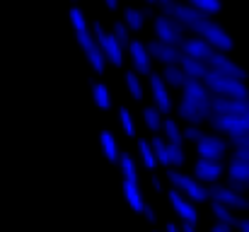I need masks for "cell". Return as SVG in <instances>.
Returning <instances> with one entry per match:
<instances>
[{
	"mask_svg": "<svg viewBox=\"0 0 249 232\" xmlns=\"http://www.w3.org/2000/svg\"><path fill=\"white\" fill-rule=\"evenodd\" d=\"M206 87L215 94V97H228V99H249V87L245 80H235L228 77L218 71H211L206 75Z\"/></svg>",
	"mask_w": 249,
	"mask_h": 232,
	"instance_id": "obj_1",
	"label": "cell"
},
{
	"mask_svg": "<svg viewBox=\"0 0 249 232\" xmlns=\"http://www.w3.org/2000/svg\"><path fill=\"white\" fill-rule=\"evenodd\" d=\"M167 179L172 184V189H177L181 196H186L189 201H208L211 198V191L206 184H201L196 177H189V174H181L179 169H169L167 172Z\"/></svg>",
	"mask_w": 249,
	"mask_h": 232,
	"instance_id": "obj_2",
	"label": "cell"
},
{
	"mask_svg": "<svg viewBox=\"0 0 249 232\" xmlns=\"http://www.w3.org/2000/svg\"><path fill=\"white\" fill-rule=\"evenodd\" d=\"M196 36H201V39H206L215 51H220V54H225V51H230L235 44H232V36L218 24V22H213V19H206V22H201V24H196L194 29H191Z\"/></svg>",
	"mask_w": 249,
	"mask_h": 232,
	"instance_id": "obj_3",
	"label": "cell"
},
{
	"mask_svg": "<svg viewBox=\"0 0 249 232\" xmlns=\"http://www.w3.org/2000/svg\"><path fill=\"white\" fill-rule=\"evenodd\" d=\"M208 191H211V201L213 203H223V206H228L235 213L249 211V198L242 191L232 189L230 184H213V186H208Z\"/></svg>",
	"mask_w": 249,
	"mask_h": 232,
	"instance_id": "obj_4",
	"label": "cell"
},
{
	"mask_svg": "<svg viewBox=\"0 0 249 232\" xmlns=\"http://www.w3.org/2000/svg\"><path fill=\"white\" fill-rule=\"evenodd\" d=\"M155 34H158V39L160 41H165L169 46H177V49H181V44H184V24H179L174 17H169V15H155Z\"/></svg>",
	"mask_w": 249,
	"mask_h": 232,
	"instance_id": "obj_5",
	"label": "cell"
},
{
	"mask_svg": "<svg viewBox=\"0 0 249 232\" xmlns=\"http://www.w3.org/2000/svg\"><path fill=\"white\" fill-rule=\"evenodd\" d=\"M162 15H169V17H174V19H177L179 24H184L186 29H194L196 24H201V22L211 19L208 15H203L201 10L191 7L189 2H172V5L162 7Z\"/></svg>",
	"mask_w": 249,
	"mask_h": 232,
	"instance_id": "obj_6",
	"label": "cell"
},
{
	"mask_svg": "<svg viewBox=\"0 0 249 232\" xmlns=\"http://www.w3.org/2000/svg\"><path fill=\"white\" fill-rule=\"evenodd\" d=\"M230 143L215 133H206L198 143H196V153L201 160H213V162H223V157L228 155Z\"/></svg>",
	"mask_w": 249,
	"mask_h": 232,
	"instance_id": "obj_7",
	"label": "cell"
},
{
	"mask_svg": "<svg viewBox=\"0 0 249 232\" xmlns=\"http://www.w3.org/2000/svg\"><path fill=\"white\" fill-rule=\"evenodd\" d=\"M92 32H94V39H97V44H99V49L104 51V56H107V61L109 63H114V66H124V49H121V44L116 41V36L114 34H109V32H104V27L97 22L94 27H92Z\"/></svg>",
	"mask_w": 249,
	"mask_h": 232,
	"instance_id": "obj_8",
	"label": "cell"
},
{
	"mask_svg": "<svg viewBox=\"0 0 249 232\" xmlns=\"http://www.w3.org/2000/svg\"><path fill=\"white\" fill-rule=\"evenodd\" d=\"M211 116H213V104H198V102H189V99L179 102V119L186 121L189 126H201V124L211 121Z\"/></svg>",
	"mask_w": 249,
	"mask_h": 232,
	"instance_id": "obj_9",
	"label": "cell"
},
{
	"mask_svg": "<svg viewBox=\"0 0 249 232\" xmlns=\"http://www.w3.org/2000/svg\"><path fill=\"white\" fill-rule=\"evenodd\" d=\"M194 174L201 184L206 186H213V184H220V179L228 174V167H223V162H213V160H196L194 164Z\"/></svg>",
	"mask_w": 249,
	"mask_h": 232,
	"instance_id": "obj_10",
	"label": "cell"
},
{
	"mask_svg": "<svg viewBox=\"0 0 249 232\" xmlns=\"http://www.w3.org/2000/svg\"><path fill=\"white\" fill-rule=\"evenodd\" d=\"M208 124H211L218 133H225L228 138L249 131V116H223V114H213Z\"/></svg>",
	"mask_w": 249,
	"mask_h": 232,
	"instance_id": "obj_11",
	"label": "cell"
},
{
	"mask_svg": "<svg viewBox=\"0 0 249 232\" xmlns=\"http://www.w3.org/2000/svg\"><path fill=\"white\" fill-rule=\"evenodd\" d=\"M145 46H148L153 61H160V63H165V66H181V61H184L181 49L169 46V44L160 41V39H153V41H148Z\"/></svg>",
	"mask_w": 249,
	"mask_h": 232,
	"instance_id": "obj_12",
	"label": "cell"
},
{
	"mask_svg": "<svg viewBox=\"0 0 249 232\" xmlns=\"http://www.w3.org/2000/svg\"><path fill=\"white\" fill-rule=\"evenodd\" d=\"M167 198H169V206H172V211L179 215L181 223H189V225H196V223H198V213H196V208H194V201H189L186 196H181L177 189H169V191H167Z\"/></svg>",
	"mask_w": 249,
	"mask_h": 232,
	"instance_id": "obj_13",
	"label": "cell"
},
{
	"mask_svg": "<svg viewBox=\"0 0 249 232\" xmlns=\"http://www.w3.org/2000/svg\"><path fill=\"white\" fill-rule=\"evenodd\" d=\"M181 54H184V56H189V58H196V61L208 63V61L215 56V49H213L206 39L189 36V39H184V44H181Z\"/></svg>",
	"mask_w": 249,
	"mask_h": 232,
	"instance_id": "obj_14",
	"label": "cell"
},
{
	"mask_svg": "<svg viewBox=\"0 0 249 232\" xmlns=\"http://www.w3.org/2000/svg\"><path fill=\"white\" fill-rule=\"evenodd\" d=\"M213 114H223V116H249V99L213 97Z\"/></svg>",
	"mask_w": 249,
	"mask_h": 232,
	"instance_id": "obj_15",
	"label": "cell"
},
{
	"mask_svg": "<svg viewBox=\"0 0 249 232\" xmlns=\"http://www.w3.org/2000/svg\"><path fill=\"white\" fill-rule=\"evenodd\" d=\"M208 66H211V71H218V73H223V75H228V77L247 80V71L242 66H237L232 58H228L225 54H220V51H215V56L208 61Z\"/></svg>",
	"mask_w": 249,
	"mask_h": 232,
	"instance_id": "obj_16",
	"label": "cell"
},
{
	"mask_svg": "<svg viewBox=\"0 0 249 232\" xmlns=\"http://www.w3.org/2000/svg\"><path fill=\"white\" fill-rule=\"evenodd\" d=\"M128 51H131V61H133L136 73H141V75H153V56H150L148 46H145L143 41H131Z\"/></svg>",
	"mask_w": 249,
	"mask_h": 232,
	"instance_id": "obj_17",
	"label": "cell"
},
{
	"mask_svg": "<svg viewBox=\"0 0 249 232\" xmlns=\"http://www.w3.org/2000/svg\"><path fill=\"white\" fill-rule=\"evenodd\" d=\"M184 97L181 99H189V102H198V104H213V92L206 87V82L203 80H194V77H189L186 80V85H184Z\"/></svg>",
	"mask_w": 249,
	"mask_h": 232,
	"instance_id": "obj_18",
	"label": "cell"
},
{
	"mask_svg": "<svg viewBox=\"0 0 249 232\" xmlns=\"http://www.w3.org/2000/svg\"><path fill=\"white\" fill-rule=\"evenodd\" d=\"M228 184L242 194L249 191V162H235L230 160L228 164Z\"/></svg>",
	"mask_w": 249,
	"mask_h": 232,
	"instance_id": "obj_19",
	"label": "cell"
},
{
	"mask_svg": "<svg viewBox=\"0 0 249 232\" xmlns=\"http://www.w3.org/2000/svg\"><path fill=\"white\" fill-rule=\"evenodd\" d=\"M150 92H153L155 107H158L162 114H169V111H172V97H169V92H167V82L160 77V73H153V75H150Z\"/></svg>",
	"mask_w": 249,
	"mask_h": 232,
	"instance_id": "obj_20",
	"label": "cell"
},
{
	"mask_svg": "<svg viewBox=\"0 0 249 232\" xmlns=\"http://www.w3.org/2000/svg\"><path fill=\"white\" fill-rule=\"evenodd\" d=\"M121 191H124L128 206H131L136 213H143V208H145V198H143V194H141L138 181H124V184H121Z\"/></svg>",
	"mask_w": 249,
	"mask_h": 232,
	"instance_id": "obj_21",
	"label": "cell"
},
{
	"mask_svg": "<svg viewBox=\"0 0 249 232\" xmlns=\"http://www.w3.org/2000/svg\"><path fill=\"white\" fill-rule=\"evenodd\" d=\"M181 71L186 73V77H194V80H206V75L211 73V66H208V63H203V61H196V58L184 56V61H181Z\"/></svg>",
	"mask_w": 249,
	"mask_h": 232,
	"instance_id": "obj_22",
	"label": "cell"
},
{
	"mask_svg": "<svg viewBox=\"0 0 249 232\" xmlns=\"http://www.w3.org/2000/svg\"><path fill=\"white\" fill-rule=\"evenodd\" d=\"M165 114L158 109V107H145L143 109V121H145V126L153 131V133H160L162 131V126H165V119H162Z\"/></svg>",
	"mask_w": 249,
	"mask_h": 232,
	"instance_id": "obj_23",
	"label": "cell"
},
{
	"mask_svg": "<svg viewBox=\"0 0 249 232\" xmlns=\"http://www.w3.org/2000/svg\"><path fill=\"white\" fill-rule=\"evenodd\" d=\"M162 80H165L169 87H181L184 89V85H186V73L181 71V66H165V71H162Z\"/></svg>",
	"mask_w": 249,
	"mask_h": 232,
	"instance_id": "obj_24",
	"label": "cell"
},
{
	"mask_svg": "<svg viewBox=\"0 0 249 232\" xmlns=\"http://www.w3.org/2000/svg\"><path fill=\"white\" fill-rule=\"evenodd\" d=\"M162 136H165L167 143H172V145H181L184 143V128H179V124L174 119H165Z\"/></svg>",
	"mask_w": 249,
	"mask_h": 232,
	"instance_id": "obj_25",
	"label": "cell"
},
{
	"mask_svg": "<svg viewBox=\"0 0 249 232\" xmlns=\"http://www.w3.org/2000/svg\"><path fill=\"white\" fill-rule=\"evenodd\" d=\"M211 213H213V218H215V223H225V225H237V215H235V211H230L228 206H223V203H211Z\"/></svg>",
	"mask_w": 249,
	"mask_h": 232,
	"instance_id": "obj_26",
	"label": "cell"
},
{
	"mask_svg": "<svg viewBox=\"0 0 249 232\" xmlns=\"http://www.w3.org/2000/svg\"><path fill=\"white\" fill-rule=\"evenodd\" d=\"M99 145H102V150H104L109 162H119V148H116V138L111 136V131L99 133Z\"/></svg>",
	"mask_w": 249,
	"mask_h": 232,
	"instance_id": "obj_27",
	"label": "cell"
},
{
	"mask_svg": "<svg viewBox=\"0 0 249 232\" xmlns=\"http://www.w3.org/2000/svg\"><path fill=\"white\" fill-rule=\"evenodd\" d=\"M138 155H141V164L145 169H155L158 167V157H155V150H153L150 141H138Z\"/></svg>",
	"mask_w": 249,
	"mask_h": 232,
	"instance_id": "obj_28",
	"label": "cell"
},
{
	"mask_svg": "<svg viewBox=\"0 0 249 232\" xmlns=\"http://www.w3.org/2000/svg\"><path fill=\"white\" fill-rule=\"evenodd\" d=\"M85 54H87V61H89L92 71H94V73H104V68H107V56H104V51L99 49V44L92 46V49L85 51Z\"/></svg>",
	"mask_w": 249,
	"mask_h": 232,
	"instance_id": "obj_29",
	"label": "cell"
},
{
	"mask_svg": "<svg viewBox=\"0 0 249 232\" xmlns=\"http://www.w3.org/2000/svg\"><path fill=\"white\" fill-rule=\"evenodd\" d=\"M119 169L124 174V181H138V169L131 155H121L119 157Z\"/></svg>",
	"mask_w": 249,
	"mask_h": 232,
	"instance_id": "obj_30",
	"label": "cell"
},
{
	"mask_svg": "<svg viewBox=\"0 0 249 232\" xmlns=\"http://www.w3.org/2000/svg\"><path fill=\"white\" fill-rule=\"evenodd\" d=\"M92 94H94V102H97V107H99L102 111H107V109L111 107V97H109L107 85H102V82H92Z\"/></svg>",
	"mask_w": 249,
	"mask_h": 232,
	"instance_id": "obj_31",
	"label": "cell"
},
{
	"mask_svg": "<svg viewBox=\"0 0 249 232\" xmlns=\"http://www.w3.org/2000/svg\"><path fill=\"white\" fill-rule=\"evenodd\" d=\"M124 22L128 29H141L143 22H145V12L143 10H136V7H126L124 10Z\"/></svg>",
	"mask_w": 249,
	"mask_h": 232,
	"instance_id": "obj_32",
	"label": "cell"
},
{
	"mask_svg": "<svg viewBox=\"0 0 249 232\" xmlns=\"http://www.w3.org/2000/svg\"><path fill=\"white\" fill-rule=\"evenodd\" d=\"M150 145H153V150H155L158 164H162V167H169V150H167V141H165V138L155 136V138L150 141Z\"/></svg>",
	"mask_w": 249,
	"mask_h": 232,
	"instance_id": "obj_33",
	"label": "cell"
},
{
	"mask_svg": "<svg viewBox=\"0 0 249 232\" xmlns=\"http://www.w3.org/2000/svg\"><path fill=\"white\" fill-rule=\"evenodd\" d=\"M191 7H196V10H201L203 15H215V12H220V7H223V2L220 0H186Z\"/></svg>",
	"mask_w": 249,
	"mask_h": 232,
	"instance_id": "obj_34",
	"label": "cell"
},
{
	"mask_svg": "<svg viewBox=\"0 0 249 232\" xmlns=\"http://www.w3.org/2000/svg\"><path fill=\"white\" fill-rule=\"evenodd\" d=\"M126 87H128V92H131V97L133 99H143V85H141V77L136 71H131V73H126Z\"/></svg>",
	"mask_w": 249,
	"mask_h": 232,
	"instance_id": "obj_35",
	"label": "cell"
},
{
	"mask_svg": "<svg viewBox=\"0 0 249 232\" xmlns=\"http://www.w3.org/2000/svg\"><path fill=\"white\" fill-rule=\"evenodd\" d=\"M119 124H121V128H124V133H126V136H136L133 116H131V111H128L126 107H121V109H119Z\"/></svg>",
	"mask_w": 249,
	"mask_h": 232,
	"instance_id": "obj_36",
	"label": "cell"
},
{
	"mask_svg": "<svg viewBox=\"0 0 249 232\" xmlns=\"http://www.w3.org/2000/svg\"><path fill=\"white\" fill-rule=\"evenodd\" d=\"M111 34L116 36V41L121 44V49L131 46V36H128V27H126V22H116V24H114V32H111Z\"/></svg>",
	"mask_w": 249,
	"mask_h": 232,
	"instance_id": "obj_37",
	"label": "cell"
},
{
	"mask_svg": "<svg viewBox=\"0 0 249 232\" xmlns=\"http://www.w3.org/2000/svg\"><path fill=\"white\" fill-rule=\"evenodd\" d=\"M167 150H169V167H181L184 164V150H181V145H172V143H167Z\"/></svg>",
	"mask_w": 249,
	"mask_h": 232,
	"instance_id": "obj_38",
	"label": "cell"
},
{
	"mask_svg": "<svg viewBox=\"0 0 249 232\" xmlns=\"http://www.w3.org/2000/svg\"><path fill=\"white\" fill-rule=\"evenodd\" d=\"M75 36H78V44L83 46V51H89L92 46H97L94 32H89V29H85V32H75Z\"/></svg>",
	"mask_w": 249,
	"mask_h": 232,
	"instance_id": "obj_39",
	"label": "cell"
},
{
	"mask_svg": "<svg viewBox=\"0 0 249 232\" xmlns=\"http://www.w3.org/2000/svg\"><path fill=\"white\" fill-rule=\"evenodd\" d=\"M228 143H230V148H232V150H247L249 148V131L247 133L230 136V138H228Z\"/></svg>",
	"mask_w": 249,
	"mask_h": 232,
	"instance_id": "obj_40",
	"label": "cell"
},
{
	"mask_svg": "<svg viewBox=\"0 0 249 232\" xmlns=\"http://www.w3.org/2000/svg\"><path fill=\"white\" fill-rule=\"evenodd\" d=\"M203 136H206V133L201 131V126H186V128H184V141H191L194 145H196Z\"/></svg>",
	"mask_w": 249,
	"mask_h": 232,
	"instance_id": "obj_41",
	"label": "cell"
},
{
	"mask_svg": "<svg viewBox=\"0 0 249 232\" xmlns=\"http://www.w3.org/2000/svg\"><path fill=\"white\" fill-rule=\"evenodd\" d=\"M71 19H73V27H75V32H85V29H87V22H85L83 10L73 7V10H71Z\"/></svg>",
	"mask_w": 249,
	"mask_h": 232,
	"instance_id": "obj_42",
	"label": "cell"
},
{
	"mask_svg": "<svg viewBox=\"0 0 249 232\" xmlns=\"http://www.w3.org/2000/svg\"><path fill=\"white\" fill-rule=\"evenodd\" d=\"M143 218H145V220H148L150 225H153V223L158 220V213H155V208H153L150 203H145V208H143Z\"/></svg>",
	"mask_w": 249,
	"mask_h": 232,
	"instance_id": "obj_43",
	"label": "cell"
},
{
	"mask_svg": "<svg viewBox=\"0 0 249 232\" xmlns=\"http://www.w3.org/2000/svg\"><path fill=\"white\" fill-rule=\"evenodd\" d=\"M230 160H235V162H249V148L247 150H232Z\"/></svg>",
	"mask_w": 249,
	"mask_h": 232,
	"instance_id": "obj_44",
	"label": "cell"
},
{
	"mask_svg": "<svg viewBox=\"0 0 249 232\" xmlns=\"http://www.w3.org/2000/svg\"><path fill=\"white\" fill-rule=\"evenodd\" d=\"M211 232H232V225H225V223H215Z\"/></svg>",
	"mask_w": 249,
	"mask_h": 232,
	"instance_id": "obj_45",
	"label": "cell"
},
{
	"mask_svg": "<svg viewBox=\"0 0 249 232\" xmlns=\"http://www.w3.org/2000/svg\"><path fill=\"white\" fill-rule=\"evenodd\" d=\"M235 228H237V232H249V218H240Z\"/></svg>",
	"mask_w": 249,
	"mask_h": 232,
	"instance_id": "obj_46",
	"label": "cell"
},
{
	"mask_svg": "<svg viewBox=\"0 0 249 232\" xmlns=\"http://www.w3.org/2000/svg\"><path fill=\"white\" fill-rule=\"evenodd\" d=\"M153 186H155V191H158V194H162V189H165V186H162V181H160L158 177H153Z\"/></svg>",
	"mask_w": 249,
	"mask_h": 232,
	"instance_id": "obj_47",
	"label": "cell"
},
{
	"mask_svg": "<svg viewBox=\"0 0 249 232\" xmlns=\"http://www.w3.org/2000/svg\"><path fill=\"white\" fill-rule=\"evenodd\" d=\"M165 232H181V228H177L174 223H167V225H165Z\"/></svg>",
	"mask_w": 249,
	"mask_h": 232,
	"instance_id": "obj_48",
	"label": "cell"
},
{
	"mask_svg": "<svg viewBox=\"0 0 249 232\" xmlns=\"http://www.w3.org/2000/svg\"><path fill=\"white\" fill-rule=\"evenodd\" d=\"M181 232H196V225H189V223H181Z\"/></svg>",
	"mask_w": 249,
	"mask_h": 232,
	"instance_id": "obj_49",
	"label": "cell"
},
{
	"mask_svg": "<svg viewBox=\"0 0 249 232\" xmlns=\"http://www.w3.org/2000/svg\"><path fill=\"white\" fill-rule=\"evenodd\" d=\"M104 2H107L109 10H116V5H119V0H104Z\"/></svg>",
	"mask_w": 249,
	"mask_h": 232,
	"instance_id": "obj_50",
	"label": "cell"
},
{
	"mask_svg": "<svg viewBox=\"0 0 249 232\" xmlns=\"http://www.w3.org/2000/svg\"><path fill=\"white\" fill-rule=\"evenodd\" d=\"M172 2H177V0H158L160 7H167V5H172Z\"/></svg>",
	"mask_w": 249,
	"mask_h": 232,
	"instance_id": "obj_51",
	"label": "cell"
},
{
	"mask_svg": "<svg viewBox=\"0 0 249 232\" xmlns=\"http://www.w3.org/2000/svg\"><path fill=\"white\" fill-rule=\"evenodd\" d=\"M145 5H158V0H145Z\"/></svg>",
	"mask_w": 249,
	"mask_h": 232,
	"instance_id": "obj_52",
	"label": "cell"
},
{
	"mask_svg": "<svg viewBox=\"0 0 249 232\" xmlns=\"http://www.w3.org/2000/svg\"><path fill=\"white\" fill-rule=\"evenodd\" d=\"M153 232H160V230H153Z\"/></svg>",
	"mask_w": 249,
	"mask_h": 232,
	"instance_id": "obj_53",
	"label": "cell"
}]
</instances>
